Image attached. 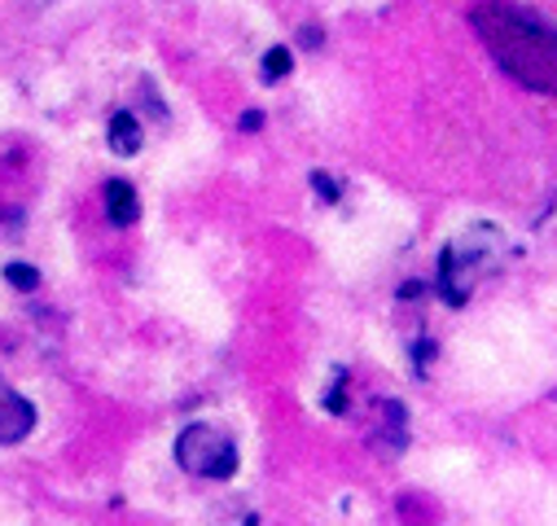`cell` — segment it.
<instances>
[{"mask_svg": "<svg viewBox=\"0 0 557 526\" xmlns=\"http://www.w3.org/2000/svg\"><path fill=\"white\" fill-rule=\"evenodd\" d=\"M474 32L492 49L496 66L531 92H557V27L518 5H479Z\"/></svg>", "mask_w": 557, "mask_h": 526, "instance_id": "6da1fadb", "label": "cell"}, {"mask_svg": "<svg viewBox=\"0 0 557 526\" xmlns=\"http://www.w3.org/2000/svg\"><path fill=\"white\" fill-rule=\"evenodd\" d=\"M500 250H505V233L496 224H474L457 241L444 246V254H440V295H444L448 308H466L470 303L474 286L500 259Z\"/></svg>", "mask_w": 557, "mask_h": 526, "instance_id": "7a4b0ae2", "label": "cell"}, {"mask_svg": "<svg viewBox=\"0 0 557 526\" xmlns=\"http://www.w3.org/2000/svg\"><path fill=\"white\" fill-rule=\"evenodd\" d=\"M176 465L194 478H215V483H228L237 474V443L207 426V422H194L176 435Z\"/></svg>", "mask_w": 557, "mask_h": 526, "instance_id": "3957f363", "label": "cell"}, {"mask_svg": "<svg viewBox=\"0 0 557 526\" xmlns=\"http://www.w3.org/2000/svg\"><path fill=\"white\" fill-rule=\"evenodd\" d=\"M36 430V404L0 377V443H23Z\"/></svg>", "mask_w": 557, "mask_h": 526, "instance_id": "277c9868", "label": "cell"}, {"mask_svg": "<svg viewBox=\"0 0 557 526\" xmlns=\"http://www.w3.org/2000/svg\"><path fill=\"white\" fill-rule=\"evenodd\" d=\"M141 141H146L141 118H136L132 110H114L110 123H106V146H110L119 159H132V154H141Z\"/></svg>", "mask_w": 557, "mask_h": 526, "instance_id": "5b68a950", "label": "cell"}, {"mask_svg": "<svg viewBox=\"0 0 557 526\" xmlns=\"http://www.w3.org/2000/svg\"><path fill=\"white\" fill-rule=\"evenodd\" d=\"M101 202H106V220L114 228H132L136 220H141V198H136V189L127 180H106Z\"/></svg>", "mask_w": 557, "mask_h": 526, "instance_id": "8992f818", "label": "cell"}, {"mask_svg": "<svg viewBox=\"0 0 557 526\" xmlns=\"http://www.w3.org/2000/svg\"><path fill=\"white\" fill-rule=\"evenodd\" d=\"M290 71H295V49H286V45H272L263 53V62H259V79L263 84H282V79H290Z\"/></svg>", "mask_w": 557, "mask_h": 526, "instance_id": "52a82bcc", "label": "cell"}, {"mask_svg": "<svg viewBox=\"0 0 557 526\" xmlns=\"http://www.w3.org/2000/svg\"><path fill=\"white\" fill-rule=\"evenodd\" d=\"M5 281H10L18 295H36V290H40V273H36V263H23V259L5 263Z\"/></svg>", "mask_w": 557, "mask_h": 526, "instance_id": "ba28073f", "label": "cell"}, {"mask_svg": "<svg viewBox=\"0 0 557 526\" xmlns=\"http://www.w3.org/2000/svg\"><path fill=\"white\" fill-rule=\"evenodd\" d=\"M308 185H312V193H317L321 202H330V206L343 198V189H338V180H334L330 172H312V176H308Z\"/></svg>", "mask_w": 557, "mask_h": 526, "instance_id": "9c48e42d", "label": "cell"}, {"mask_svg": "<svg viewBox=\"0 0 557 526\" xmlns=\"http://www.w3.org/2000/svg\"><path fill=\"white\" fill-rule=\"evenodd\" d=\"M426 290H431L426 281H404V286H399V303H422Z\"/></svg>", "mask_w": 557, "mask_h": 526, "instance_id": "30bf717a", "label": "cell"}, {"mask_svg": "<svg viewBox=\"0 0 557 526\" xmlns=\"http://www.w3.org/2000/svg\"><path fill=\"white\" fill-rule=\"evenodd\" d=\"M412 360H417V373H422V368L435 360V342H417V347H412Z\"/></svg>", "mask_w": 557, "mask_h": 526, "instance_id": "8fae6325", "label": "cell"}, {"mask_svg": "<svg viewBox=\"0 0 557 526\" xmlns=\"http://www.w3.org/2000/svg\"><path fill=\"white\" fill-rule=\"evenodd\" d=\"M299 45H304V49H321V45H325V32H321V27H304V32H299Z\"/></svg>", "mask_w": 557, "mask_h": 526, "instance_id": "7c38bea8", "label": "cell"}, {"mask_svg": "<svg viewBox=\"0 0 557 526\" xmlns=\"http://www.w3.org/2000/svg\"><path fill=\"white\" fill-rule=\"evenodd\" d=\"M237 127H242V132H259V127H263V110H246V114L237 118Z\"/></svg>", "mask_w": 557, "mask_h": 526, "instance_id": "4fadbf2b", "label": "cell"}]
</instances>
